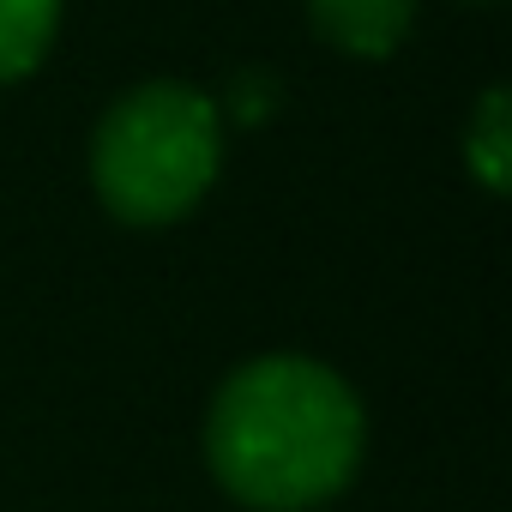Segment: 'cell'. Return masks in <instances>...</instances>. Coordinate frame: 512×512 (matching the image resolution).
<instances>
[{
    "label": "cell",
    "instance_id": "1",
    "mask_svg": "<svg viewBox=\"0 0 512 512\" xmlns=\"http://www.w3.org/2000/svg\"><path fill=\"white\" fill-rule=\"evenodd\" d=\"M205 452L217 482L266 512L332 500L362 464L356 392L308 356H260L229 374L211 404Z\"/></svg>",
    "mask_w": 512,
    "mask_h": 512
},
{
    "label": "cell",
    "instance_id": "6",
    "mask_svg": "<svg viewBox=\"0 0 512 512\" xmlns=\"http://www.w3.org/2000/svg\"><path fill=\"white\" fill-rule=\"evenodd\" d=\"M272 103H278L272 73H241V79H235V115H241V121H260Z\"/></svg>",
    "mask_w": 512,
    "mask_h": 512
},
{
    "label": "cell",
    "instance_id": "3",
    "mask_svg": "<svg viewBox=\"0 0 512 512\" xmlns=\"http://www.w3.org/2000/svg\"><path fill=\"white\" fill-rule=\"evenodd\" d=\"M308 13L320 25L326 43H338L344 55H392L416 19V0H308Z\"/></svg>",
    "mask_w": 512,
    "mask_h": 512
},
{
    "label": "cell",
    "instance_id": "4",
    "mask_svg": "<svg viewBox=\"0 0 512 512\" xmlns=\"http://www.w3.org/2000/svg\"><path fill=\"white\" fill-rule=\"evenodd\" d=\"M61 25V0H0V79H25Z\"/></svg>",
    "mask_w": 512,
    "mask_h": 512
},
{
    "label": "cell",
    "instance_id": "5",
    "mask_svg": "<svg viewBox=\"0 0 512 512\" xmlns=\"http://www.w3.org/2000/svg\"><path fill=\"white\" fill-rule=\"evenodd\" d=\"M464 163L482 175L488 193H506V169H512V103L506 91H488L470 133H464Z\"/></svg>",
    "mask_w": 512,
    "mask_h": 512
},
{
    "label": "cell",
    "instance_id": "2",
    "mask_svg": "<svg viewBox=\"0 0 512 512\" xmlns=\"http://www.w3.org/2000/svg\"><path fill=\"white\" fill-rule=\"evenodd\" d=\"M223 163V115L193 85H139L121 97L91 145V175L121 223L187 217Z\"/></svg>",
    "mask_w": 512,
    "mask_h": 512
}]
</instances>
